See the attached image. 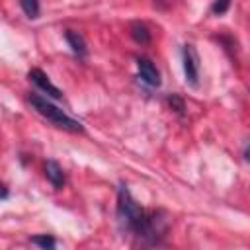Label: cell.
Segmentation results:
<instances>
[{
    "instance_id": "ba28073f",
    "label": "cell",
    "mask_w": 250,
    "mask_h": 250,
    "mask_svg": "<svg viewBox=\"0 0 250 250\" xmlns=\"http://www.w3.org/2000/svg\"><path fill=\"white\" fill-rule=\"evenodd\" d=\"M129 33H131V37H133V41L135 43H139V45H146V43H150V29H148V25L145 23V21H131V25H129Z\"/></svg>"
},
{
    "instance_id": "8992f818",
    "label": "cell",
    "mask_w": 250,
    "mask_h": 250,
    "mask_svg": "<svg viewBox=\"0 0 250 250\" xmlns=\"http://www.w3.org/2000/svg\"><path fill=\"white\" fill-rule=\"evenodd\" d=\"M45 178L47 182L55 188V189H62L64 184H66V176H64V170L61 168V164L53 158H49L45 162Z\"/></svg>"
},
{
    "instance_id": "5b68a950",
    "label": "cell",
    "mask_w": 250,
    "mask_h": 250,
    "mask_svg": "<svg viewBox=\"0 0 250 250\" xmlns=\"http://www.w3.org/2000/svg\"><path fill=\"white\" fill-rule=\"evenodd\" d=\"M137 74H139L141 82L146 84L148 88H160V84H162L160 70L148 57H137Z\"/></svg>"
},
{
    "instance_id": "3957f363",
    "label": "cell",
    "mask_w": 250,
    "mask_h": 250,
    "mask_svg": "<svg viewBox=\"0 0 250 250\" xmlns=\"http://www.w3.org/2000/svg\"><path fill=\"white\" fill-rule=\"evenodd\" d=\"M182 66H184L186 84L197 88L199 86V55L191 43H186L182 47Z\"/></svg>"
},
{
    "instance_id": "8fae6325",
    "label": "cell",
    "mask_w": 250,
    "mask_h": 250,
    "mask_svg": "<svg viewBox=\"0 0 250 250\" xmlns=\"http://www.w3.org/2000/svg\"><path fill=\"white\" fill-rule=\"evenodd\" d=\"M166 104H168L170 109H174L178 115H184V113H186V102H184L182 96H178V94H168V96H166Z\"/></svg>"
},
{
    "instance_id": "9c48e42d",
    "label": "cell",
    "mask_w": 250,
    "mask_h": 250,
    "mask_svg": "<svg viewBox=\"0 0 250 250\" xmlns=\"http://www.w3.org/2000/svg\"><path fill=\"white\" fill-rule=\"evenodd\" d=\"M20 8L21 12L29 18V20H37L41 14V4L39 0H20Z\"/></svg>"
},
{
    "instance_id": "5bb4252c",
    "label": "cell",
    "mask_w": 250,
    "mask_h": 250,
    "mask_svg": "<svg viewBox=\"0 0 250 250\" xmlns=\"http://www.w3.org/2000/svg\"><path fill=\"white\" fill-rule=\"evenodd\" d=\"M242 156H244V160H248V143H246L244 148H242Z\"/></svg>"
},
{
    "instance_id": "6da1fadb",
    "label": "cell",
    "mask_w": 250,
    "mask_h": 250,
    "mask_svg": "<svg viewBox=\"0 0 250 250\" xmlns=\"http://www.w3.org/2000/svg\"><path fill=\"white\" fill-rule=\"evenodd\" d=\"M115 221L123 234L135 238L141 246H160L166 240L170 219L162 209H145L135 201L125 184L117 189Z\"/></svg>"
},
{
    "instance_id": "9a60e30c",
    "label": "cell",
    "mask_w": 250,
    "mask_h": 250,
    "mask_svg": "<svg viewBox=\"0 0 250 250\" xmlns=\"http://www.w3.org/2000/svg\"><path fill=\"white\" fill-rule=\"evenodd\" d=\"M164 2H168V0H154V4H158V6H160V4H164Z\"/></svg>"
},
{
    "instance_id": "277c9868",
    "label": "cell",
    "mask_w": 250,
    "mask_h": 250,
    "mask_svg": "<svg viewBox=\"0 0 250 250\" xmlns=\"http://www.w3.org/2000/svg\"><path fill=\"white\" fill-rule=\"evenodd\" d=\"M27 80H29L37 90H41L43 94H47V98H51V100H62V92L49 80V76H47L41 68H37V66L29 68V70H27Z\"/></svg>"
},
{
    "instance_id": "30bf717a",
    "label": "cell",
    "mask_w": 250,
    "mask_h": 250,
    "mask_svg": "<svg viewBox=\"0 0 250 250\" xmlns=\"http://www.w3.org/2000/svg\"><path fill=\"white\" fill-rule=\"evenodd\" d=\"M29 242L43 248V250H53L57 246V240L51 236V234H35V236H29Z\"/></svg>"
},
{
    "instance_id": "4fadbf2b",
    "label": "cell",
    "mask_w": 250,
    "mask_h": 250,
    "mask_svg": "<svg viewBox=\"0 0 250 250\" xmlns=\"http://www.w3.org/2000/svg\"><path fill=\"white\" fill-rule=\"evenodd\" d=\"M8 197H10V189L6 188V184L0 182V201H4V199H8Z\"/></svg>"
},
{
    "instance_id": "7c38bea8",
    "label": "cell",
    "mask_w": 250,
    "mask_h": 250,
    "mask_svg": "<svg viewBox=\"0 0 250 250\" xmlns=\"http://www.w3.org/2000/svg\"><path fill=\"white\" fill-rule=\"evenodd\" d=\"M230 2H232V0H213V4H211V14H213V16H223V14H227L229 8H230Z\"/></svg>"
},
{
    "instance_id": "52a82bcc",
    "label": "cell",
    "mask_w": 250,
    "mask_h": 250,
    "mask_svg": "<svg viewBox=\"0 0 250 250\" xmlns=\"http://www.w3.org/2000/svg\"><path fill=\"white\" fill-rule=\"evenodd\" d=\"M64 39H66V43H68V47H70V51H72L74 57H78L80 61L86 59V55H88V45H86L82 33H78V31H74V29H64Z\"/></svg>"
},
{
    "instance_id": "7a4b0ae2",
    "label": "cell",
    "mask_w": 250,
    "mask_h": 250,
    "mask_svg": "<svg viewBox=\"0 0 250 250\" xmlns=\"http://www.w3.org/2000/svg\"><path fill=\"white\" fill-rule=\"evenodd\" d=\"M27 104L31 105V109H35L41 117H45L51 125H55L57 129H62L66 133H84V125L76 119H72L70 115H66L59 105H55L51 102V98L47 96H41V94H33L29 92L27 96Z\"/></svg>"
}]
</instances>
